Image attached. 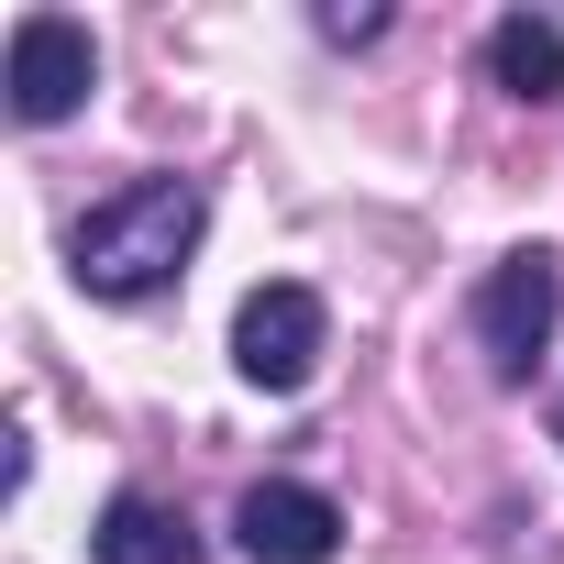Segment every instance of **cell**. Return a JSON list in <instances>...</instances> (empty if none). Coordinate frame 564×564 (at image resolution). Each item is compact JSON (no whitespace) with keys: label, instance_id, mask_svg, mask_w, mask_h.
I'll use <instances>...</instances> for the list:
<instances>
[{"label":"cell","instance_id":"obj_4","mask_svg":"<svg viewBox=\"0 0 564 564\" xmlns=\"http://www.w3.org/2000/svg\"><path fill=\"white\" fill-rule=\"evenodd\" d=\"M322 333H333V322H322V289H300V276L254 289V300H243V322H232V366H243V388H265V399L311 388Z\"/></svg>","mask_w":564,"mask_h":564},{"label":"cell","instance_id":"obj_8","mask_svg":"<svg viewBox=\"0 0 564 564\" xmlns=\"http://www.w3.org/2000/svg\"><path fill=\"white\" fill-rule=\"evenodd\" d=\"M322 34H333V45H377V34H388V12H322Z\"/></svg>","mask_w":564,"mask_h":564},{"label":"cell","instance_id":"obj_9","mask_svg":"<svg viewBox=\"0 0 564 564\" xmlns=\"http://www.w3.org/2000/svg\"><path fill=\"white\" fill-rule=\"evenodd\" d=\"M553 443H564V399H553Z\"/></svg>","mask_w":564,"mask_h":564},{"label":"cell","instance_id":"obj_2","mask_svg":"<svg viewBox=\"0 0 564 564\" xmlns=\"http://www.w3.org/2000/svg\"><path fill=\"white\" fill-rule=\"evenodd\" d=\"M553 322H564V265H553L542 243L498 254V276L476 289V344H487V366H498L509 388L553 355Z\"/></svg>","mask_w":564,"mask_h":564},{"label":"cell","instance_id":"obj_7","mask_svg":"<svg viewBox=\"0 0 564 564\" xmlns=\"http://www.w3.org/2000/svg\"><path fill=\"white\" fill-rule=\"evenodd\" d=\"M487 67H498V89L509 100H564V23H542V12H509L498 34H487Z\"/></svg>","mask_w":564,"mask_h":564},{"label":"cell","instance_id":"obj_6","mask_svg":"<svg viewBox=\"0 0 564 564\" xmlns=\"http://www.w3.org/2000/svg\"><path fill=\"white\" fill-rule=\"evenodd\" d=\"M89 564H199V531L166 498H111L89 531Z\"/></svg>","mask_w":564,"mask_h":564},{"label":"cell","instance_id":"obj_3","mask_svg":"<svg viewBox=\"0 0 564 564\" xmlns=\"http://www.w3.org/2000/svg\"><path fill=\"white\" fill-rule=\"evenodd\" d=\"M0 89H12V122H67L89 89H100V45H89V23H67V12H23L12 23V56H0Z\"/></svg>","mask_w":564,"mask_h":564},{"label":"cell","instance_id":"obj_5","mask_svg":"<svg viewBox=\"0 0 564 564\" xmlns=\"http://www.w3.org/2000/svg\"><path fill=\"white\" fill-rule=\"evenodd\" d=\"M232 542H243L254 564H333V542H344V509H333L322 487L265 476V487H243V509H232Z\"/></svg>","mask_w":564,"mask_h":564},{"label":"cell","instance_id":"obj_1","mask_svg":"<svg viewBox=\"0 0 564 564\" xmlns=\"http://www.w3.org/2000/svg\"><path fill=\"white\" fill-rule=\"evenodd\" d=\"M199 221H210L199 177H133L122 199H100V210L78 221L67 265H78V289H89V300H155L166 276L188 265Z\"/></svg>","mask_w":564,"mask_h":564}]
</instances>
